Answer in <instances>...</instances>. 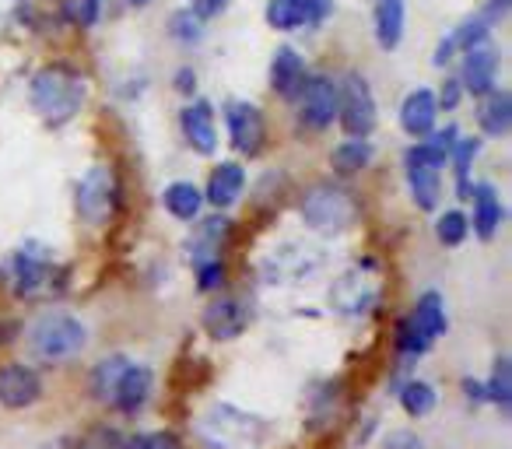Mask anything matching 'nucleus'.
<instances>
[{
  "label": "nucleus",
  "instance_id": "nucleus-1",
  "mask_svg": "<svg viewBox=\"0 0 512 449\" xmlns=\"http://www.w3.org/2000/svg\"><path fill=\"white\" fill-rule=\"evenodd\" d=\"M29 99L32 109L43 116L46 127H64V123H71L81 113V106L88 99V85L71 67L50 64L32 78Z\"/></svg>",
  "mask_w": 512,
  "mask_h": 449
},
{
  "label": "nucleus",
  "instance_id": "nucleus-2",
  "mask_svg": "<svg viewBox=\"0 0 512 449\" xmlns=\"http://www.w3.org/2000/svg\"><path fill=\"white\" fill-rule=\"evenodd\" d=\"M88 344V330L71 313H43L29 327V348L43 362H67L81 355Z\"/></svg>",
  "mask_w": 512,
  "mask_h": 449
},
{
  "label": "nucleus",
  "instance_id": "nucleus-3",
  "mask_svg": "<svg viewBox=\"0 0 512 449\" xmlns=\"http://www.w3.org/2000/svg\"><path fill=\"white\" fill-rule=\"evenodd\" d=\"M446 334V302L439 292H425L407 320L397 323V351L404 358H418Z\"/></svg>",
  "mask_w": 512,
  "mask_h": 449
},
{
  "label": "nucleus",
  "instance_id": "nucleus-4",
  "mask_svg": "<svg viewBox=\"0 0 512 449\" xmlns=\"http://www.w3.org/2000/svg\"><path fill=\"white\" fill-rule=\"evenodd\" d=\"M449 151L428 137V141L414 144L407 151V183H411V197L421 211H435L442 197V165H446Z\"/></svg>",
  "mask_w": 512,
  "mask_h": 449
},
{
  "label": "nucleus",
  "instance_id": "nucleus-5",
  "mask_svg": "<svg viewBox=\"0 0 512 449\" xmlns=\"http://www.w3.org/2000/svg\"><path fill=\"white\" fill-rule=\"evenodd\" d=\"M302 214L313 225L316 232H327V236H337L355 221V200L348 197L337 186H316L306 200H302Z\"/></svg>",
  "mask_w": 512,
  "mask_h": 449
},
{
  "label": "nucleus",
  "instance_id": "nucleus-6",
  "mask_svg": "<svg viewBox=\"0 0 512 449\" xmlns=\"http://www.w3.org/2000/svg\"><path fill=\"white\" fill-rule=\"evenodd\" d=\"M337 116H341L348 137H369L376 127V99L362 74H348L344 88L337 92Z\"/></svg>",
  "mask_w": 512,
  "mask_h": 449
},
{
  "label": "nucleus",
  "instance_id": "nucleus-7",
  "mask_svg": "<svg viewBox=\"0 0 512 449\" xmlns=\"http://www.w3.org/2000/svg\"><path fill=\"white\" fill-rule=\"evenodd\" d=\"M116 204V179L106 165H92V169L81 176L78 183V211L85 221L92 225H102V221L113 214Z\"/></svg>",
  "mask_w": 512,
  "mask_h": 449
},
{
  "label": "nucleus",
  "instance_id": "nucleus-8",
  "mask_svg": "<svg viewBox=\"0 0 512 449\" xmlns=\"http://www.w3.org/2000/svg\"><path fill=\"white\" fill-rule=\"evenodd\" d=\"M299 109H302V123L309 130H327L337 120V85L323 74L306 78L299 92Z\"/></svg>",
  "mask_w": 512,
  "mask_h": 449
},
{
  "label": "nucleus",
  "instance_id": "nucleus-9",
  "mask_svg": "<svg viewBox=\"0 0 512 449\" xmlns=\"http://www.w3.org/2000/svg\"><path fill=\"white\" fill-rule=\"evenodd\" d=\"M204 432H211L214 446L225 449V446H232V442L260 439V432H264V421L253 418V414L235 411V407H214L211 418H207Z\"/></svg>",
  "mask_w": 512,
  "mask_h": 449
},
{
  "label": "nucleus",
  "instance_id": "nucleus-10",
  "mask_svg": "<svg viewBox=\"0 0 512 449\" xmlns=\"http://www.w3.org/2000/svg\"><path fill=\"white\" fill-rule=\"evenodd\" d=\"M228 134H232L235 151L242 155H256L264 148V113L253 106V102H228Z\"/></svg>",
  "mask_w": 512,
  "mask_h": 449
},
{
  "label": "nucleus",
  "instance_id": "nucleus-11",
  "mask_svg": "<svg viewBox=\"0 0 512 449\" xmlns=\"http://www.w3.org/2000/svg\"><path fill=\"white\" fill-rule=\"evenodd\" d=\"M43 397V379L29 369V365H4L0 369V404L11 407V411H22V407H32Z\"/></svg>",
  "mask_w": 512,
  "mask_h": 449
},
{
  "label": "nucleus",
  "instance_id": "nucleus-12",
  "mask_svg": "<svg viewBox=\"0 0 512 449\" xmlns=\"http://www.w3.org/2000/svg\"><path fill=\"white\" fill-rule=\"evenodd\" d=\"M11 278H15V292L22 295H43L53 288V281L64 278V271L50 264V257H36V253H15L11 257Z\"/></svg>",
  "mask_w": 512,
  "mask_h": 449
},
{
  "label": "nucleus",
  "instance_id": "nucleus-13",
  "mask_svg": "<svg viewBox=\"0 0 512 449\" xmlns=\"http://www.w3.org/2000/svg\"><path fill=\"white\" fill-rule=\"evenodd\" d=\"M495 74H498V50L488 43V39L470 46V50H463V81H460L463 92H470V95L491 92Z\"/></svg>",
  "mask_w": 512,
  "mask_h": 449
},
{
  "label": "nucleus",
  "instance_id": "nucleus-14",
  "mask_svg": "<svg viewBox=\"0 0 512 449\" xmlns=\"http://www.w3.org/2000/svg\"><path fill=\"white\" fill-rule=\"evenodd\" d=\"M306 78H309V74H306V60H302V53L292 50V46H281L278 57H274V64H271L274 92H278L281 99H288V102L299 99Z\"/></svg>",
  "mask_w": 512,
  "mask_h": 449
},
{
  "label": "nucleus",
  "instance_id": "nucleus-15",
  "mask_svg": "<svg viewBox=\"0 0 512 449\" xmlns=\"http://www.w3.org/2000/svg\"><path fill=\"white\" fill-rule=\"evenodd\" d=\"M179 123H183L186 141H190V148L197 151V155H214V148H218V127H214V113L207 102L186 106Z\"/></svg>",
  "mask_w": 512,
  "mask_h": 449
},
{
  "label": "nucleus",
  "instance_id": "nucleus-16",
  "mask_svg": "<svg viewBox=\"0 0 512 449\" xmlns=\"http://www.w3.org/2000/svg\"><path fill=\"white\" fill-rule=\"evenodd\" d=\"M249 323V309L239 299H218L211 309L204 313V330L214 341H232L246 330Z\"/></svg>",
  "mask_w": 512,
  "mask_h": 449
},
{
  "label": "nucleus",
  "instance_id": "nucleus-17",
  "mask_svg": "<svg viewBox=\"0 0 512 449\" xmlns=\"http://www.w3.org/2000/svg\"><path fill=\"white\" fill-rule=\"evenodd\" d=\"M148 397H151V369L148 365L130 362L127 369H123V376H120V383H116V393H113L109 404L120 407V411H127V414H134L148 404Z\"/></svg>",
  "mask_w": 512,
  "mask_h": 449
},
{
  "label": "nucleus",
  "instance_id": "nucleus-18",
  "mask_svg": "<svg viewBox=\"0 0 512 449\" xmlns=\"http://www.w3.org/2000/svg\"><path fill=\"white\" fill-rule=\"evenodd\" d=\"M435 113H439L435 95L418 88V92H411L400 102V127L411 137H425V134H432V127H435Z\"/></svg>",
  "mask_w": 512,
  "mask_h": 449
},
{
  "label": "nucleus",
  "instance_id": "nucleus-19",
  "mask_svg": "<svg viewBox=\"0 0 512 449\" xmlns=\"http://www.w3.org/2000/svg\"><path fill=\"white\" fill-rule=\"evenodd\" d=\"M242 186H246V172H242V165L221 162L218 169L211 172V179H207L204 200H211L214 207H232L235 200H239Z\"/></svg>",
  "mask_w": 512,
  "mask_h": 449
},
{
  "label": "nucleus",
  "instance_id": "nucleus-20",
  "mask_svg": "<svg viewBox=\"0 0 512 449\" xmlns=\"http://www.w3.org/2000/svg\"><path fill=\"white\" fill-rule=\"evenodd\" d=\"M477 123L488 137H505L512 127V99L509 92H484L477 106Z\"/></svg>",
  "mask_w": 512,
  "mask_h": 449
},
{
  "label": "nucleus",
  "instance_id": "nucleus-21",
  "mask_svg": "<svg viewBox=\"0 0 512 449\" xmlns=\"http://www.w3.org/2000/svg\"><path fill=\"white\" fill-rule=\"evenodd\" d=\"M474 229L481 239H491L502 225V200H498V190L488 183L474 186Z\"/></svg>",
  "mask_w": 512,
  "mask_h": 449
},
{
  "label": "nucleus",
  "instance_id": "nucleus-22",
  "mask_svg": "<svg viewBox=\"0 0 512 449\" xmlns=\"http://www.w3.org/2000/svg\"><path fill=\"white\" fill-rule=\"evenodd\" d=\"M404 36V0H376V43L393 50Z\"/></svg>",
  "mask_w": 512,
  "mask_h": 449
},
{
  "label": "nucleus",
  "instance_id": "nucleus-23",
  "mask_svg": "<svg viewBox=\"0 0 512 449\" xmlns=\"http://www.w3.org/2000/svg\"><path fill=\"white\" fill-rule=\"evenodd\" d=\"M225 236H228V221L225 218H207L197 225L193 232V264H204V260H214L225 246Z\"/></svg>",
  "mask_w": 512,
  "mask_h": 449
},
{
  "label": "nucleus",
  "instance_id": "nucleus-24",
  "mask_svg": "<svg viewBox=\"0 0 512 449\" xmlns=\"http://www.w3.org/2000/svg\"><path fill=\"white\" fill-rule=\"evenodd\" d=\"M162 204H165V211H169L172 218L193 221L200 214V204H204V193H200L193 183H172V186H165Z\"/></svg>",
  "mask_w": 512,
  "mask_h": 449
},
{
  "label": "nucleus",
  "instance_id": "nucleus-25",
  "mask_svg": "<svg viewBox=\"0 0 512 449\" xmlns=\"http://www.w3.org/2000/svg\"><path fill=\"white\" fill-rule=\"evenodd\" d=\"M306 22H313L309 0H271V4H267V25H271V29L292 32Z\"/></svg>",
  "mask_w": 512,
  "mask_h": 449
},
{
  "label": "nucleus",
  "instance_id": "nucleus-26",
  "mask_svg": "<svg viewBox=\"0 0 512 449\" xmlns=\"http://www.w3.org/2000/svg\"><path fill=\"white\" fill-rule=\"evenodd\" d=\"M22 18L36 32L57 29L67 22V4L64 0H22Z\"/></svg>",
  "mask_w": 512,
  "mask_h": 449
},
{
  "label": "nucleus",
  "instance_id": "nucleus-27",
  "mask_svg": "<svg viewBox=\"0 0 512 449\" xmlns=\"http://www.w3.org/2000/svg\"><path fill=\"white\" fill-rule=\"evenodd\" d=\"M130 365V358L123 355H113V358H102L99 365L92 369V379H88V386H92V397L102 400V404H109L116 393V383H120L123 369Z\"/></svg>",
  "mask_w": 512,
  "mask_h": 449
},
{
  "label": "nucleus",
  "instance_id": "nucleus-28",
  "mask_svg": "<svg viewBox=\"0 0 512 449\" xmlns=\"http://www.w3.org/2000/svg\"><path fill=\"white\" fill-rule=\"evenodd\" d=\"M477 151H481V141L477 137H456V144L449 148V158H453L456 165V190H460V197L467 200L470 197V169H474V158Z\"/></svg>",
  "mask_w": 512,
  "mask_h": 449
},
{
  "label": "nucleus",
  "instance_id": "nucleus-29",
  "mask_svg": "<svg viewBox=\"0 0 512 449\" xmlns=\"http://www.w3.org/2000/svg\"><path fill=\"white\" fill-rule=\"evenodd\" d=\"M372 158V148L365 137H351V141H344L341 148L334 151V169L341 172V176H355V172H362L365 165H369Z\"/></svg>",
  "mask_w": 512,
  "mask_h": 449
},
{
  "label": "nucleus",
  "instance_id": "nucleus-30",
  "mask_svg": "<svg viewBox=\"0 0 512 449\" xmlns=\"http://www.w3.org/2000/svg\"><path fill=\"white\" fill-rule=\"evenodd\" d=\"M484 397L509 414V404H512V365H509V358H505V355L498 358L495 369H491V379L484 383Z\"/></svg>",
  "mask_w": 512,
  "mask_h": 449
},
{
  "label": "nucleus",
  "instance_id": "nucleus-31",
  "mask_svg": "<svg viewBox=\"0 0 512 449\" xmlns=\"http://www.w3.org/2000/svg\"><path fill=\"white\" fill-rule=\"evenodd\" d=\"M400 404L411 418H425L428 411L435 407V390L421 379H411V383L400 386Z\"/></svg>",
  "mask_w": 512,
  "mask_h": 449
},
{
  "label": "nucleus",
  "instance_id": "nucleus-32",
  "mask_svg": "<svg viewBox=\"0 0 512 449\" xmlns=\"http://www.w3.org/2000/svg\"><path fill=\"white\" fill-rule=\"evenodd\" d=\"M435 236H439V243H446V246H460L463 239H467V214L446 211L439 218V225H435Z\"/></svg>",
  "mask_w": 512,
  "mask_h": 449
},
{
  "label": "nucleus",
  "instance_id": "nucleus-33",
  "mask_svg": "<svg viewBox=\"0 0 512 449\" xmlns=\"http://www.w3.org/2000/svg\"><path fill=\"white\" fill-rule=\"evenodd\" d=\"M169 32L176 43L193 46L200 39V18L193 15V11H176V15L169 18Z\"/></svg>",
  "mask_w": 512,
  "mask_h": 449
},
{
  "label": "nucleus",
  "instance_id": "nucleus-34",
  "mask_svg": "<svg viewBox=\"0 0 512 449\" xmlns=\"http://www.w3.org/2000/svg\"><path fill=\"white\" fill-rule=\"evenodd\" d=\"M197 285H200V292H214V288H221L225 285V264H221L218 257L197 264Z\"/></svg>",
  "mask_w": 512,
  "mask_h": 449
},
{
  "label": "nucleus",
  "instance_id": "nucleus-35",
  "mask_svg": "<svg viewBox=\"0 0 512 449\" xmlns=\"http://www.w3.org/2000/svg\"><path fill=\"white\" fill-rule=\"evenodd\" d=\"M78 449H123V439L113 428H92V432L78 442Z\"/></svg>",
  "mask_w": 512,
  "mask_h": 449
},
{
  "label": "nucleus",
  "instance_id": "nucleus-36",
  "mask_svg": "<svg viewBox=\"0 0 512 449\" xmlns=\"http://www.w3.org/2000/svg\"><path fill=\"white\" fill-rule=\"evenodd\" d=\"M141 449H183V442L172 432H151V435H141Z\"/></svg>",
  "mask_w": 512,
  "mask_h": 449
},
{
  "label": "nucleus",
  "instance_id": "nucleus-37",
  "mask_svg": "<svg viewBox=\"0 0 512 449\" xmlns=\"http://www.w3.org/2000/svg\"><path fill=\"white\" fill-rule=\"evenodd\" d=\"M225 8H228V0H190V11L200 18V22H207V18L221 15Z\"/></svg>",
  "mask_w": 512,
  "mask_h": 449
},
{
  "label": "nucleus",
  "instance_id": "nucleus-38",
  "mask_svg": "<svg viewBox=\"0 0 512 449\" xmlns=\"http://www.w3.org/2000/svg\"><path fill=\"white\" fill-rule=\"evenodd\" d=\"M383 449H421V442H418V435H411V432H393V435H386Z\"/></svg>",
  "mask_w": 512,
  "mask_h": 449
},
{
  "label": "nucleus",
  "instance_id": "nucleus-39",
  "mask_svg": "<svg viewBox=\"0 0 512 449\" xmlns=\"http://www.w3.org/2000/svg\"><path fill=\"white\" fill-rule=\"evenodd\" d=\"M460 92H463V85H460V81H446V88H442V99H439V106H442V109H453L456 102H460Z\"/></svg>",
  "mask_w": 512,
  "mask_h": 449
},
{
  "label": "nucleus",
  "instance_id": "nucleus-40",
  "mask_svg": "<svg viewBox=\"0 0 512 449\" xmlns=\"http://www.w3.org/2000/svg\"><path fill=\"white\" fill-rule=\"evenodd\" d=\"M463 393H467L470 400H474V404H484V383H477V379H463Z\"/></svg>",
  "mask_w": 512,
  "mask_h": 449
},
{
  "label": "nucleus",
  "instance_id": "nucleus-41",
  "mask_svg": "<svg viewBox=\"0 0 512 449\" xmlns=\"http://www.w3.org/2000/svg\"><path fill=\"white\" fill-rule=\"evenodd\" d=\"M309 8H313V22H323L334 11V0H309Z\"/></svg>",
  "mask_w": 512,
  "mask_h": 449
},
{
  "label": "nucleus",
  "instance_id": "nucleus-42",
  "mask_svg": "<svg viewBox=\"0 0 512 449\" xmlns=\"http://www.w3.org/2000/svg\"><path fill=\"white\" fill-rule=\"evenodd\" d=\"M193 81H197V74H193L190 67H183V71L176 74V88H179V92H193V88H197Z\"/></svg>",
  "mask_w": 512,
  "mask_h": 449
},
{
  "label": "nucleus",
  "instance_id": "nucleus-43",
  "mask_svg": "<svg viewBox=\"0 0 512 449\" xmlns=\"http://www.w3.org/2000/svg\"><path fill=\"white\" fill-rule=\"evenodd\" d=\"M8 330H11V327H4V323H0V344L8 341V337H4V334H8Z\"/></svg>",
  "mask_w": 512,
  "mask_h": 449
},
{
  "label": "nucleus",
  "instance_id": "nucleus-44",
  "mask_svg": "<svg viewBox=\"0 0 512 449\" xmlns=\"http://www.w3.org/2000/svg\"><path fill=\"white\" fill-rule=\"evenodd\" d=\"M130 4H134V8H144V4H148V0H130Z\"/></svg>",
  "mask_w": 512,
  "mask_h": 449
}]
</instances>
